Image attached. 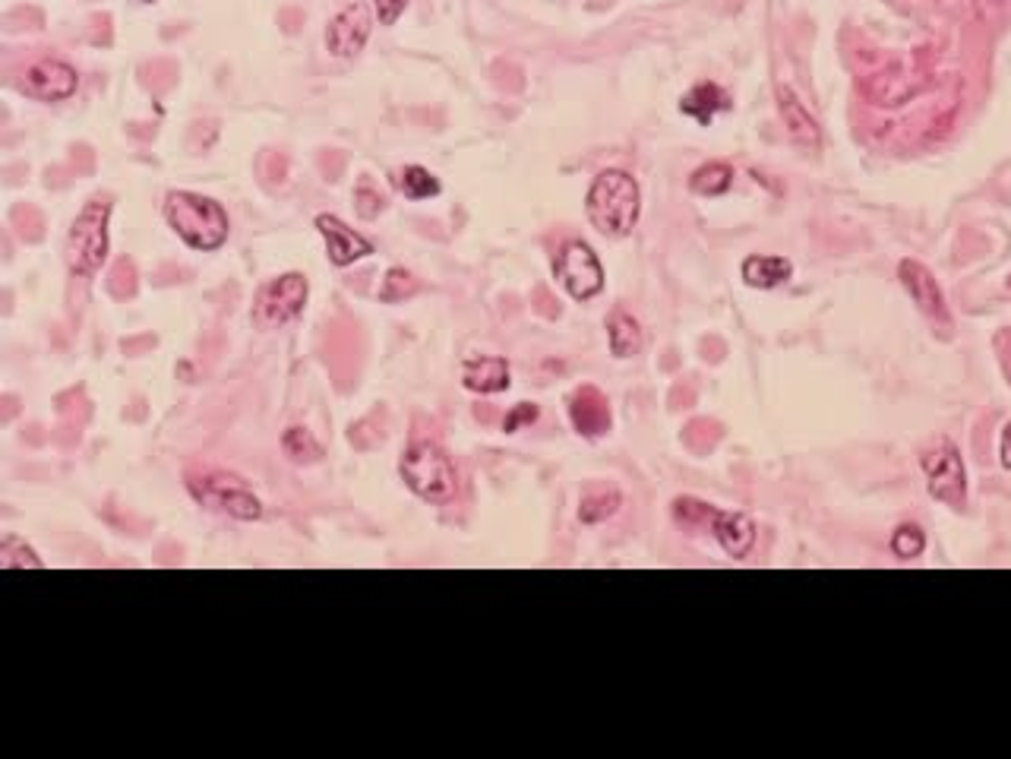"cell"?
<instances>
[{"mask_svg":"<svg viewBox=\"0 0 1011 759\" xmlns=\"http://www.w3.org/2000/svg\"><path fill=\"white\" fill-rule=\"evenodd\" d=\"M926 548V536L920 526H901L895 536H892V551L898 554L901 560H914L924 554Z\"/></svg>","mask_w":1011,"mask_h":759,"instance_id":"cell-26","label":"cell"},{"mask_svg":"<svg viewBox=\"0 0 1011 759\" xmlns=\"http://www.w3.org/2000/svg\"><path fill=\"white\" fill-rule=\"evenodd\" d=\"M727 108H730V98L715 83H699L696 90H689L682 95V112L692 114L699 124H711V117L718 112H727Z\"/></svg>","mask_w":1011,"mask_h":759,"instance_id":"cell-18","label":"cell"},{"mask_svg":"<svg viewBox=\"0 0 1011 759\" xmlns=\"http://www.w3.org/2000/svg\"><path fill=\"white\" fill-rule=\"evenodd\" d=\"M282 449H285L294 462H316V459L323 456L320 444L313 440V434L304 430V427H288L285 437H282Z\"/></svg>","mask_w":1011,"mask_h":759,"instance_id":"cell-23","label":"cell"},{"mask_svg":"<svg viewBox=\"0 0 1011 759\" xmlns=\"http://www.w3.org/2000/svg\"><path fill=\"white\" fill-rule=\"evenodd\" d=\"M376 3V17H379V23L383 25H393L405 13V7H408V0H374Z\"/></svg>","mask_w":1011,"mask_h":759,"instance_id":"cell-30","label":"cell"},{"mask_svg":"<svg viewBox=\"0 0 1011 759\" xmlns=\"http://www.w3.org/2000/svg\"><path fill=\"white\" fill-rule=\"evenodd\" d=\"M316 228H320V235L326 238L330 260L335 267H352V263H357V260H364V257L374 253V245H371L367 238L354 235L352 228L342 222V219H335V216H320V219H316Z\"/></svg>","mask_w":1011,"mask_h":759,"instance_id":"cell-12","label":"cell"},{"mask_svg":"<svg viewBox=\"0 0 1011 759\" xmlns=\"http://www.w3.org/2000/svg\"><path fill=\"white\" fill-rule=\"evenodd\" d=\"M570 418L582 437H601L611 430V405L594 386H582L570 399Z\"/></svg>","mask_w":1011,"mask_h":759,"instance_id":"cell-13","label":"cell"},{"mask_svg":"<svg viewBox=\"0 0 1011 759\" xmlns=\"http://www.w3.org/2000/svg\"><path fill=\"white\" fill-rule=\"evenodd\" d=\"M308 304V279L301 272H288L263 285L257 298V320L263 326H282L294 320Z\"/></svg>","mask_w":1011,"mask_h":759,"instance_id":"cell-8","label":"cell"},{"mask_svg":"<svg viewBox=\"0 0 1011 759\" xmlns=\"http://www.w3.org/2000/svg\"><path fill=\"white\" fill-rule=\"evenodd\" d=\"M898 275H901L904 289L910 291V298L917 301V308H920L929 320H936L939 326H951V316H948L942 289H939V282L932 279V272H929L924 263L904 260L901 269H898Z\"/></svg>","mask_w":1011,"mask_h":759,"instance_id":"cell-11","label":"cell"},{"mask_svg":"<svg viewBox=\"0 0 1011 759\" xmlns=\"http://www.w3.org/2000/svg\"><path fill=\"white\" fill-rule=\"evenodd\" d=\"M1009 285H1011V282H1009Z\"/></svg>","mask_w":1011,"mask_h":759,"instance_id":"cell-32","label":"cell"},{"mask_svg":"<svg viewBox=\"0 0 1011 759\" xmlns=\"http://www.w3.org/2000/svg\"><path fill=\"white\" fill-rule=\"evenodd\" d=\"M184 478H187V491L209 510H219V513L234 516L243 522H253L263 516L260 497L250 491L238 475L219 469H190Z\"/></svg>","mask_w":1011,"mask_h":759,"instance_id":"cell-4","label":"cell"},{"mask_svg":"<svg viewBox=\"0 0 1011 759\" xmlns=\"http://www.w3.org/2000/svg\"><path fill=\"white\" fill-rule=\"evenodd\" d=\"M108 216L111 202L105 200H88L83 212L76 216L70 238H66V260L73 272L92 275L102 269L108 257Z\"/></svg>","mask_w":1011,"mask_h":759,"instance_id":"cell-5","label":"cell"},{"mask_svg":"<svg viewBox=\"0 0 1011 759\" xmlns=\"http://www.w3.org/2000/svg\"><path fill=\"white\" fill-rule=\"evenodd\" d=\"M711 513H715V507L699 503V500H692V497H680V500L674 503V516H677V522H682V526H705V529H708Z\"/></svg>","mask_w":1011,"mask_h":759,"instance_id":"cell-27","label":"cell"},{"mask_svg":"<svg viewBox=\"0 0 1011 759\" xmlns=\"http://www.w3.org/2000/svg\"><path fill=\"white\" fill-rule=\"evenodd\" d=\"M607 335H611V352L616 357H633L642 349V330L636 316L626 311H614L607 320Z\"/></svg>","mask_w":1011,"mask_h":759,"instance_id":"cell-19","label":"cell"},{"mask_svg":"<svg viewBox=\"0 0 1011 759\" xmlns=\"http://www.w3.org/2000/svg\"><path fill=\"white\" fill-rule=\"evenodd\" d=\"M367 35H371V10L367 3H352L330 23L326 48L335 58H354L367 45Z\"/></svg>","mask_w":1011,"mask_h":759,"instance_id":"cell-10","label":"cell"},{"mask_svg":"<svg viewBox=\"0 0 1011 759\" xmlns=\"http://www.w3.org/2000/svg\"><path fill=\"white\" fill-rule=\"evenodd\" d=\"M924 471L929 493L936 500H942L948 507H965L968 500V475H965V462L961 453L951 444H939L924 456Z\"/></svg>","mask_w":1011,"mask_h":759,"instance_id":"cell-7","label":"cell"},{"mask_svg":"<svg viewBox=\"0 0 1011 759\" xmlns=\"http://www.w3.org/2000/svg\"><path fill=\"white\" fill-rule=\"evenodd\" d=\"M76 86H80V76L64 61H39L22 76V90L42 102H64L76 92Z\"/></svg>","mask_w":1011,"mask_h":759,"instance_id":"cell-9","label":"cell"},{"mask_svg":"<svg viewBox=\"0 0 1011 759\" xmlns=\"http://www.w3.org/2000/svg\"><path fill=\"white\" fill-rule=\"evenodd\" d=\"M616 507H619V491H614V488H597V491H588L582 497L579 519L594 526V522H604L607 516H614Z\"/></svg>","mask_w":1011,"mask_h":759,"instance_id":"cell-22","label":"cell"},{"mask_svg":"<svg viewBox=\"0 0 1011 759\" xmlns=\"http://www.w3.org/2000/svg\"><path fill=\"white\" fill-rule=\"evenodd\" d=\"M553 272H556V282L570 291L575 301H588L604 289V269L585 241H572L563 247L553 263Z\"/></svg>","mask_w":1011,"mask_h":759,"instance_id":"cell-6","label":"cell"},{"mask_svg":"<svg viewBox=\"0 0 1011 759\" xmlns=\"http://www.w3.org/2000/svg\"><path fill=\"white\" fill-rule=\"evenodd\" d=\"M393 180H396V187L408 197V200H427V197H437V194H440V180L434 178L430 171H424L420 165L402 168Z\"/></svg>","mask_w":1011,"mask_h":759,"instance_id":"cell-21","label":"cell"},{"mask_svg":"<svg viewBox=\"0 0 1011 759\" xmlns=\"http://www.w3.org/2000/svg\"><path fill=\"white\" fill-rule=\"evenodd\" d=\"M534 418H538V405L525 403V405H519V408H512V412L506 415L503 427L506 430H519V427L531 425Z\"/></svg>","mask_w":1011,"mask_h":759,"instance_id":"cell-29","label":"cell"},{"mask_svg":"<svg viewBox=\"0 0 1011 759\" xmlns=\"http://www.w3.org/2000/svg\"><path fill=\"white\" fill-rule=\"evenodd\" d=\"M793 275L791 260L784 257H749L743 263V279L752 289H778Z\"/></svg>","mask_w":1011,"mask_h":759,"instance_id":"cell-17","label":"cell"},{"mask_svg":"<svg viewBox=\"0 0 1011 759\" xmlns=\"http://www.w3.org/2000/svg\"><path fill=\"white\" fill-rule=\"evenodd\" d=\"M465 386L471 393H503L509 386V364L503 357H475L465 364Z\"/></svg>","mask_w":1011,"mask_h":759,"instance_id":"cell-16","label":"cell"},{"mask_svg":"<svg viewBox=\"0 0 1011 759\" xmlns=\"http://www.w3.org/2000/svg\"><path fill=\"white\" fill-rule=\"evenodd\" d=\"M354 202H357V212H361L364 219H374V216H379V212H383V206H386V200H383V194H379V190H374V184H371L367 178L357 184V194H354Z\"/></svg>","mask_w":1011,"mask_h":759,"instance_id":"cell-28","label":"cell"},{"mask_svg":"<svg viewBox=\"0 0 1011 759\" xmlns=\"http://www.w3.org/2000/svg\"><path fill=\"white\" fill-rule=\"evenodd\" d=\"M0 566H3V570H13V566H25V570H42L44 563L42 560H39V554H35V551H32V548H29V544H25V541H20V538H3V541H0Z\"/></svg>","mask_w":1011,"mask_h":759,"instance_id":"cell-24","label":"cell"},{"mask_svg":"<svg viewBox=\"0 0 1011 759\" xmlns=\"http://www.w3.org/2000/svg\"><path fill=\"white\" fill-rule=\"evenodd\" d=\"M708 529L715 532L718 544L733 560L747 558L749 551H752V544H755V526L743 513H721V510H715L711 519H708Z\"/></svg>","mask_w":1011,"mask_h":759,"instance_id":"cell-14","label":"cell"},{"mask_svg":"<svg viewBox=\"0 0 1011 759\" xmlns=\"http://www.w3.org/2000/svg\"><path fill=\"white\" fill-rule=\"evenodd\" d=\"M398 471H402L405 485L418 493L420 500L449 503L459 493V475H456L452 459L446 456V449L430 444V440H418V444L405 449Z\"/></svg>","mask_w":1011,"mask_h":759,"instance_id":"cell-3","label":"cell"},{"mask_svg":"<svg viewBox=\"0 0 1011 759\" xmlns=\"http://www.w3.org/2000/svg\"><path fill=\"white\" fill-rule=\"evenodd\" d=\"M730 184H733V168L725 162H708L689 178V187L702 197H721L725 190H730Z\"/></svg>","mask_w":1011,"mask_h":759,"instance_id":"cell-20","label":"cell"},{"mask_svg":"<svg viewBox=\"0 0 1011 759\" xmlns=\"http://www.w3.org/2000/svg\"><path fill=\"white\" fill-rule=\"evenodd\" d=\"M165 219L177 235L197 250H219L228 241V216L219 202L209 197H197L187 190L168 194L165 200Z\"/></svg>","mask_w":1011,"mask_h":759,"instance_id":"cell-2","label":"cell"},{"mask_svg":"<svg viewBox=\"0 0 1011 759\" xmlns=\"http://www.w3.org/2000/svg\"><path fill=\"white\" fill-rule=\"evenodd\" d=\"M415 291H418V279H415L411 272H405V269H389L386 279H383V289H379V301L396 304V301H405V298L415 294Z\"/></svg>","mask_w":1011,"mask_h":759,"instance_id":"cell-25","label":"cell"},{"mask_svg":"<svg viewBox=\"0 0 1011 759\" xmlns=\"http://www.w3.org/2000/svg\"><path fill=\"white\" fill-rule=\"evenodd\" d=\"M999 459H1002V466L1011 469V425L1002 430V444H999Z\"/></svg>","mask_w":1011,"mask_h":759,"instance_id":"cell-31","label":"cell"},{"mask_svg":"<svg viewBox=\"0 0 1011 759\" xmlns=\"http://www.w3.org/2000/svg\"><path fill=\"white\" fill-rule=\"evenodd\" d=\"M588 219L607 238H626L638 222V184L626 171H601L588 190Z\"/></svg>","mask_w":1011,"mask_h":759,"instance_id":"cell-1","label":"cell"},{"mask_svg":"<svg viewBox=\"0 0 1011 759\" xmlns=\"http://www.w3.org/2000/svg\"><path fill=\"white\" fill-rule=\"evenodd\" d=\"M778 108H781V117H784V124H788V131H791L793 139H796L800 146L819 149V143H822L819 124H815L813 114L800 105V98H796L788 86H778Z\"/></svg>","mask_w":1011,"mask_h":759,"instance_id":"cell-15","label":"cell"}]
</instances>
